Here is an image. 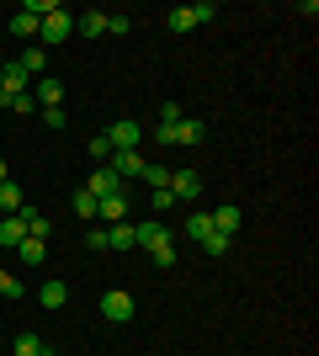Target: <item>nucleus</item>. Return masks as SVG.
Masks as SVG:
<instances>
[{
	"label": "nucleus",
	"mask_w": 319,
	"mask_h": 356,
	"mask_svg": "<svg viewBox=\"0 0 319 356\" xmlns=\"http://www.w3.org/2000/svg\"><path fill=\"white\" fill-rule=\"evenodd\" d=\"M202 138H208V122H197V118L176 122V144H202Z\"/></svg>",
	"instance_id": "nucleus-14"
},
{
	"label": "nucleus",
	"mask_w": 319,
	"mask_h": 356,
	"mask_svg": "<svg viewBox=\"0 0 319 356\" xmlns=\"http://www.w3.org/2000/svg\"><path fill=\"white\" fill-rule=\"evenodd\" d=\"M69 208H75V218H85V223H96V197L85 192V186H80L75 197H69Z\"/></svg>",
	"instance_id": "nucleus-22"
},
{
	"label": "nucleus",
	"mask_w": 319,
	"mask_h": 356,
	"mask_svg": "<svg viewBox=\"0 0 319 356\" xmlns=\"http://www.w3.org/2000/svg\"><path fill=\"white\" fill-rule=\"evenodd\" d=\"M27 90H32V74L22 70L16 59H6V64H0V106H11L16 96H27Z\"/></svg>",
	"instance_id": "nucleus-1"
},
{
	"label": "nucleus",
	"mask_w": 319,
	"mask_h": 356,
	"mask_svg": "<svg viewBox=\"0 0 319 356\" xmlns=\"http://www.w3.org/2000/svg\"><path fill=\"white\" fill-rule=\"evenodd\" d=\"M91 160H96V165L112 160V144H106V134H96V138H91Z\"/></svg>",
	"instance_id": "nucleus-29"
},
{
	"label": "nucleus",
	"mask_w": 319,
	"mask_h": 356,
	"mask_svg": "<svg viewBox=\"0 0 319 356\" xmlns=\"http://www.w3.org/2000/svg\"><path fill=\"white\" fill-rule=\"evenodd\" d=\"M38 303H43V309H64V303H69V287L64 282H43L38 287Z\"/></svg>",
	"instance_id": "nucleus-16"
},
{
	"label": "nucleus",
	"mask_w": 319,
	"mask_h": 356,
	"mask_svg": "<svg viewBox=\"0 0 319 356\" xmlns=\"http://www.w3.org/2000/svg\"><path fill=\"white\" fill-rule=\"evenodd\" d=\"M181 234H186V239H192V245H202V239H208V234H213V218H208V213H192V218H186V223H181Z\"/></svg>",
	"instance_id": "nucleus-17"
},
{
	"label": "nucleus",
	"mask_w": 319,
	"mask_h": 356,
	"mask_svg": "<svg viewBox=\"0 0 319 356\" xmlns=\"http://www.w3.org/2000/svg\"><path fill=\"white\" fill-rule=\"evenodd\" d=\"M154 266H176V261H181V250H176V239H165V245H154Z\"/></svg>",
	"instance_id": "nucleus-26"
},
{
	"label": "nucleus",
	"mask_w": 319,
	"mask_h": 356,
	"mask_svg": "<svg viewBox=\"0 0 319 356\" xmlns=\"http://www.w3.org/2000/svg\"><path fill=\"white\" fill-rule=\"evenodd\" d=\"M16 64H22V70H27L32 80H38V74H43V64H48V48H43V43H38V48H27V54H22Z\"/></svg>",
	"instance_id": "nucleus-21"
},
{
	"label": "nucleus",
	"mask_w": 319,
	"mask_h": 356,
	"mask_svg": "<svg viewBox=\"0 0 319 356\" xmlns=\"http://www.w3.org/2000/svg\"><path fill=\"white\" fill-rule=\"evenodd\" d=\"M27 202H22V186L16 181H0V213H22Z\"/></svg>",
	"instance_id": "nucleus-20"
},
{
	"label": "nucleus",
	"mask_w": 319,
	"mask_h": 356,
	"mask_svg": "<svg viewBox=\"0 0 319 356\" xmlns=\"http://www.w3.org/2000/svg\"><path fill=\"white\" fill-rule=\"evenodd\" d=\"M22 293H27V287H22V277H11V271H6V282H0V298H11V303H16Z\"/></svg>",
	"instance_id": "nucleus-30"
},
{
	"label": "nucleus",
	"mask_w": 319,
	"mask_h": 356,
	"mask_svg": "<svg viewBox=\"0 0 319 356\" xmlns=\"http://www.w3.org/2000/svg\"><path fill=\"white\" fill-rule=\"evenodd\" d=\"M138 181H144L149 192H160V186H170V170H165V165H144V176H138Z\"/></svg>",
	"instance_id": "nucleus-25"
},
{
	"label": "nucleus",
	"mask_w": 319,
	"mask_h": 356,
	"mask_svg": "<svg viewBox=\"0 0 319 356\" xmlns=\"http://www.w3.org/2000/svg\"><path fill=\"white\" fill-rule=\"evenodd\" d=\"M32 102H38V106H59L64 102V86L54 80V74H38V80H32Z\"/></svg>",
	"instance_id": "nucleus-11"
},
{
	"label": "nucleus",
	"mask_w": 319,
	"mask_h": 356,
	"mask_svg": "<svg viewBox=\"0 0 319 356\" xmlns=\"http://www.w3.org/2000/svg\"><path fill=\"white\" fill-rule=\"evenodd\" d=\"M229 245H234L229 234H208V239H202V255H213V261H218V255H229Z\"/></svg>",
	"instance_id": "nucleus-27"
},
{
	"label": "nucleus",
	"mask_w": 319,
	"mask_h": 356,
	"mask_svg": "<svg viewBox=\"0 0 319 356\" xmlns=\"http://www.w3.org/2000/svg\"><path fill=\"white\" fill-rule=\"evenodd\" d=\"M106 165H112V170H117V181L128 186V181L144 176V165H149V160H144L138 149H112V160H106Z\"/></svg>",
	"instance_id": "nucleus-4"
},
{
	"label": "nucleus",
	"mask_w": 319,
	"mask_h": 356,
	"mask_svg": "<svg viewBox=\"0 0 319 356\" xmlns=\"http://www.w3.org/2000/svg\"><path fill=\"white\" fill-rule=\"evenodd\" d=\"M75 32H80V38H101V32H106V11H85V16H75Z\"/></svg>",
	"instance_id": "nucleus-19"
},
{
	"label": "nucleus",
	"mask_w": 319,
	"mask_h": 356,
	"mask_svg": "<svg viewBox=\"0 0 319 356\" xmlns=\"http://www.w3.org/2000/svg\"><path fill=\"white\" fill-rule=\"evenodd\" d=\"M43 351H48L43 335H32V330H22V335L11 341V356H43Z\"/></svg>",
	"instance_id": "nucleus-18"
},
{
	"label": "nucleus",
	"mask_w": 319,
	"mask_h": 356,
	"mask_svg": "<svg viewBox=\"0 0 319 356\" xmlns=\"http://www.w3.org/2000/svg\"><path fill=\"white\" fill-rule=\"evenodd\" d=\"M96 223H106V229H112V223H128V192L101 197V202H96Z\"/></svg>",
	"instance_id": "nucleus-8"
},
{
	"label": "nucleus",
	"mask_w": 319,
	"mask_h": 356,
	"mask_svg": "<svg viewBox=\"0 0 319 356\" xmlns=\"http://www.w3.org/2000/svg\"><path fill=\"white\" fill-rule=\"evenodd\" d=\"M197 192H202V176H197V170H170V197H176V202H192Z\"/></svg>",
	"instance_id": "nucleus-10"
},
{
	"label": "nucleus",
	"mask_w": 319,
	"mask_h": 356,
	"mask_svg": "<svg viewBox=\"0 0 319 356\" xmlns=\"http://www.w3.org/2000/svg\"><path fill=\"white\" fill-rule=\"evenodd\" d=\"M85 245H91L96 255L106 250V223H91V229H85Z\"/></svg>",
	"instance_id": "nucleus-28"
},
{
	"label": "nucleus",
	"mask_w": 319,
	"mask_h": 356,
	"mask_svg": "<svg viewBox=\"0 0 319 356\" xmlns=\"http://www.w3.org/2000/svg\"><path fill=\"white\" fill-rule=\"evenodd\" d=\"M43 122L54 128V134H59V128H64V106H43Z\"/></svg>",
	"instance_id": "nucleus-33"
},
{
	"label": "nucleus",
	"mask_w": 319,
	"mask_h": 356,
	"mask_svg": "<svg viewBox=\"0 0 319 356\" xmlns=\"http://www.w3.org/2000/svg\"><path fill=\"white\" fill-rule=\"evenodd\" d=\"M96 309H101V319H112V325H128V319L138 314V303H133V293H122V287H112V293H106L101 303H96Z\"/></svg>",
	"instance_id": "nucleus-3"
},
{
	"label": "nucleus",
	"mask_w": 319,
	"mask_h": 356,
	"mask_svg": "<svg viewBox=\"0 0 319 356\" xmlns=\"http://www.w3.org/2000/svg\"><path fill=\"white\" fill-rule=\"evenodd\" d=\"M22 239H27V223H22V213H6V218H0V245H6V250H16Z\"/></svg>",
	"instance_id": "nucleus-12"
},
{
	"label": "nucleus",
	"mask_w": 319,
	"mask_h": 356,
	"mask_svg": "<svg viewBox=\"0 0 319 356\" xmlns=\"http://www.w3.org/2000/svg\"><path fill=\"white\" fill-rule=\"evenodd\" d=\"M0 282H6V266H0Z\"/></svg>",
	"instance_id": "nucleus-36"
},
{
	"label": "nucleus",
	"mask_w": 319,
	"mask_h": 356,
	"mask_svg": "<svg viewBox=\"0 0 319 356\" xmlns=\"http://www.w3.org/2000/svg\"><path fill=\"white\" fill-rule=\"evenodd\" d=\"M38 38H43V48H59V43H69V38H75V16L64 11H48L43 16V27H38Z\"/></svg>",
	"instance_id": "nucleus-2"
},
{
	"label": "nucleus",
	"mask_w": 319,
	"mask_h": 356,
	"mask_svg": "<svg viewBox=\"0 0 319 356\" xmlns=\"http://www.w3.org/2000/svg\"><path fill=\"white\" fill-rule=\"evenodd\" d=\"M160 122H181V102H160Z\"/></svg>",
	"instance_id": "nucleus-34"
},
{
	"label": "nucleus",
	"mask_w": 319,
	"mask_h": 356,
	"mask_svg": "<svg viewBox=\"0 0 319 356\" xmlns=\"http://www.w3.org/2000/svg\"><path fill=\"white\" fill-rule=\"evenodd\" d=\"M85 192H91L96 202H101V197H112V192H128V186L117 181V170H112V165H96V170H91V181H85Z\"/></svg>",
	"instance_id": "nucleus-7"
},
{
	"label": "nucleus",
	"mask_w": 319,
	"mask_h": 356,
	"mask_svg": "<svg viewBox=\"0 0 319 356\" xmlns=\"http://www.w3.org/2000/svg\"><path fill=\"white\" fill-rule=\"evenodd\" d=\"M192 16H197V27H202V22H213V16H218V6H213V0H197V6H192Z\"/></svg>",
	"instance_id": "nucleus-32"
},
{
	"label": "nucleus",
	"mask_w": 319,
	"mask_h": 356,
	"mask_svg": "<svg viewBox=\"0 0 319 356\" xmlns=\"http://www.w3.org/2000/svg\"><path fill=\"white\" fill-rule=\"evenodd\" d=\"M138 138H144V122L138 118H117L112 128H106V144L112 149H138Z\"/></svg>",
	"instance_id": "nucleus-5"
},
{
	"label": "nucleus",
	"mask_w": 319,
	"mask_h": 356,
	"mask_svg": "<svg viewBox=\"0 0 319 356\" xmlns=\"http://www.w3.org/2000/svg\"><path fill=\"white\" fill-rule=\"evenodd\" d=\"M165 239H176V229H165L160 218L133 223V245H138V250H154V245H165Z\"/></svg>",
	"instance_id": "nucleus-6"
},
{
	"label": "nucleus",
	"mask_w": 319,
	"mask_h": 356,
	"mask_svg": "<svg viewBox=\"0 0 319 356\" xmlns=\"http://www.w3.org/2000/svg\"><path fill=\"white\" fill-rule=\"evenodd\" d=\"M165 27H170V32H192V27H197V16H192V6H176V11L165 16Z\"/></svg>",
	"instance_id": "nucleus-23"
},
{
	"label": "nucleus",
	"mask_w": 319,
	"mask_h": 356,
	"mask_svg": "<svg viewBox=\"0 0 319 356\" xmlns=\"http://www.w3.org/2000/svg\"><path fill=\"white\" fill-rule=\"evenodd\" d=\"M170 202H176V197H170V186H160V192H149V208H154V213H165Z\"/></svg>",
	"instance_id": "nucleus-31"
},
{
	"label": "nucleus",
	"mask_w": 319,
	"mask_h": 356,
	"mask_svg": "<svg viewBox=\"0 0 319 356\" xmlns=\"http://www.w3.org/2000/svg\"><path fill=\"white\" fill-rule=\"evenodd\" d=\"M106 250H138L133 245V223H112V229H106Z\"/></svg>",
	"instance_id": "nucleus-15"
},
{
	"label": "nucleus",
	"mask_w": 319,
	"mask_h": 356,
	"mask_svg": "<svg viewBox=\"0 0 319 356\" xmlns=\"http://www.w3.org/2000/svg\"><path fill=\"white\" fill-rule=\"evenodd\" d=\"M38 27H43V22H38L32 11H16L11 16V32H16V38H38Z\"/></svg>",
	"instance_id": "nucleus-24"
},
{
	"label": "nucleus",
	"mask_w": 319,
	"mask_h": 356,
	"mask_svg": "<svg viewBox=\"0 0 319 356\" xmlns=\"http://www.w3.org/2000/svg\"><path fill=\"white\" fill-rule=\"evenodd\" d=\"M16 261H22V266H43L48 261V239H22V245H16Z\"/></svg>",
	"instance_id": "nucleus-13"
},
{
	"label": "nucleus",
	"mask_w": 319,
	"mask_h": 356,
	"mask_svg": "<svg viewBox=\"0 0 319 356\" xmlns=\"http://www.w3.org/2000/svg\"><path fill=\"white\" fill-rule=\"evenodd\" d=\"M208 218H213V234H229V239H234V229H240L245 213H240V202H218Z\"/></svg>",
	"instance_id": "nucleus-9"
},
{
	"label": "nucleus",
	"mask_w": 319,
	"mask_h": 356,
	"mask_svg": "<svg viewBox=\"0 0 319 356\" xmlns=\"http://www.w3.org/2000/svg\"><path fill=\"white\" fill-rule=\"evenodd\" d=\"M0 181H11V165H6V160H0Z\"/></svg>",
	"instance_id": "nucleus-35"
},
{
	"label": "nucleus",
	"mask_w": 319,
	"mask_h": 356,
	"mask_svg": "<svg viewBox=\"0 0 319 356\" xmlns=\"http://www.w3.org/2000/svg\"><path fill=\"white\" fill-rule=\"evenodd\" d=\"M0 64H6V59H0Z\"/></svg>",
	"instance_id": "nucleus-37"
}]
</instances>
